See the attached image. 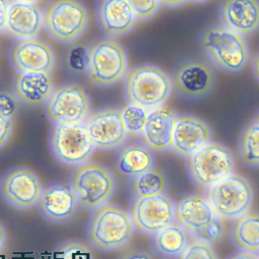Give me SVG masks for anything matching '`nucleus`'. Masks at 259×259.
Masks as SVG:
<instances>
[{
    "mask_svg": "<svg viewBox=\"0 0 259 259\" xmlns=\"http://www.w3.org/2000/svg\"><path fill=\"white\" fill-rule=\"evenodd\" d=\"M133 221L124 208L106 203L95 209L88 226V240L100 250L125 247L134 235Z\"/></svg>",
    "mask_w": 259,
    "mask_h": 259,
    "instance_id": "obj_2",
    "label": "nucleus"
},
{
    "mask_svg": "<svg viewBox=\"0 0 259 259\" xmlns=\"http://www.w3.org/2000/svg\"><path fill=\"white\" fill-rule=\"evenodd\" d=\"M177 114L163 105L149 112L141 139L152 152H165L171 148Z\"/></svg>",
    "mask_w": 259,
    "mask_h": 259,
    "instance_id": "obj_19",
    "label": "nucleus"
},
{
    "mask_svg": "<svg viewBox=\"0 0 259 259\" xmlns=\"http://www.w3.org/2000/svg\"><path fill=\"white\" fill-rule=\"evenodd\" d=\"M11 0H0V32H4L7 25V19Z\"/></svg>",
    "mask_w": 259,
    "mask_h": 259,
    "instance_id": "obj_38",
    "label": "nucleus"
},
{
    "mask_svg": "<svg viewBox=\"0 0 259 259\" xmlns=\"http://www.w3.org/2000/svg\"><path fill=\"white\" fill-rule=\"evenodd\" d=\"M172 90V78L154 64L135 66L127 72L124 80L126 100L149 111L165 105Z\"/></svg>",
    "mask_w": 259,
    "mask_h": 259,
    "instance_id": "obj_1",
    "label": "nucleus"
},
{
    "mask_svg": "<svg viewBox=\"0 0 259 259\" xmlns=\"http://www.w3.org/2000/svg\"><path fill=\"white\" fill-rule=\"evenodd\" d=\"M137 20H148L155 16L160 8L159 0H125Z\"/></svg>",
    "mask_w": 259,
    "mask_h": 259,
    "instance_id": "obj_32",
    "label": "nucleus"
},
{
    "mask_svg": "<svg viewBox=\"0 0 259 259\" xmlns=\"http://www.w3.org/2000/svg\"><path fill=\"white\" fill-rule=\"evenodd\" d=\"M116 165L120 173L133 178L153 169L155 157L145 145L135 144L125 147L120 152Z\"/></svg>",
    "mask_w": 259,
    "mask_h": 259,
    "instance_id": "obj_24",
    "label": "nucleus"
},
{
    "mask_svg": "<svg viewBox=\"0 0 259 259\" xmlns=\"http://www.w3.org/2000/svg\"><path fill=\"white\" fill-rule=\"evenodd\" d=\"M210 128L203 120L193 115L180 114L177 115L170 149L176 155L188 158L210 142Z\"/></svg>",
    "mask_w": 259,
    "mask_h": 259,
    "instance_id": "obj_16",
    "label": "nucleus"
},
{
    "mask_svg": "<svg viewBox=\"0 0 259 259\" xmlns=\"http://www.w3.org/2000/svg\"><path fill=\"white\" fill-rule=\"evenodd\" d=\"M78 204L83 208L96 209L108 202L114 189L115 181L111 171L99 163L88 162L76 167L70 177Z\"/></svg>",
    "mask_w": 259,
    "mask_h": 259,
    "instance_id": "obj_6",
    "label": "nucleus"
},
{
    "mask_svg": "<svg viewBox=\"0 0 259 259\" xmlns=\"http://www.w3.org/2000/svg\"><path fill=\"white\" fill-rule=\"evenodd\" d=\"M120 259H152V256L145 250L133 249L125 252Z\"/></svg>",
    "mask_w": 259,
    "mask_h": 259,
    "instance_id": "obj_37",
    "label": "nucleus"
},
{
    "mask_svg": "<svg viewBox=\"0 0 259 259\" xmlns=\"http://www.w3.org/2000/svg\"><path fill=\"white\" fill-rule=\"evenodd\" d=\"M89 13L79 0H52L43 13V27L59 42L70 43L85 30Z\"/></svg>",
    "mask_w": 259,
    "mask_h": 259,
    "instance_id": "obj_8",
    "label": "nucleus"
},
{
    "mask_svg": "<svg viewBox=\"0 0 259 259\" xmlns=\"http://www.w3.org/2000/svg\"><path fill=\"white\" fill-rule=\"evenodd\" d=\"M178 259H219L212 246L204 241L191 238Z\"/></svg>",
    "mask_w": 259,
    "mask_h": 259,
    "instance_id": "obj_31",
    "label": "nucleus"
},
{
    "mask_svg": "<svg viewBox=\"0 0 259 259\" xmlns=\"http://www.w3.org/2000/svg\"><path fill=\"white\" fill-rule=\"evenodd\" d=\"M12 2H20V3H26V4H32V5H36V4L40 3L41 0H12Z\"/></svg>",
    "mask_w": 259,
    "mask_h": 259,
    "instance_id": "obj_43",
    "label": "nucleus"
},
{
    "mask_svg": "<svg viewBox=\"0 0 259 259\" xmlns=\"http://www.w3.org/2000/svg\"><path fill=\"white\" fill-rule=\"evenodd\" d=\"M90 109V98L85 90L73 82L54 88L45 103L46 114L54 124L83 123Z\"/></svg>",
    "mask_w": 259,
    "mask_h": 259,
    "instance_id": "obj_10",
    "label": "nucleus"
},
{
    "mask_svg": "<svg viewBox=\"0 0 259 259\" xmlns=\"http://www.w3.org/2000/svg\"><path fill=\"white\" fill-rule=\"evenodd\" d=\"M189 2L194 3V4H201V3H205V2H207V0H189Z\"/></svg>",
    "mask_w": 259,
    "mask_h": 259,
    "instance_id": "obj_44",
    "label": "nucleus"
},
{
    "mask_svg": "<svg viewBox=\"0 0 259 259\" xmlns=\"http://www.w3.org/2000/svg\"><path fill=\"white\" fill-rule=\"evenodd\" d=\"M83 125L96 150L117 149L128 137L121 112L115 108H106L89 114Z\"/></svg>",
    "mask_w": 259,
    "mask_h": 259,
    "instance_id": "obj_13",
    "label": "nucleus"
},
{
    "mask_svg": "<svg viewBox=\"0 0 259 259\" xmlns=\"http://www.w3.org/2000/svg\"><path fill=\"white\" fill-rule=\"evenodd\" d=\"M224 234V227L222 221L218 218L213 223H211L206 229L195 235L193 238L198 239L207 243H212L218 241Z\"/></svg>",
    "mask_w": 259,
    "mask_h": 259,
    "instance_id": "obj_35",
    "label": "nucleus"
},
{
    "mask_svg": "<svg viewBox=\"0 0 259 259\" xmlns=\"http://www.w3.org/2000/svg\"><path fill=\"white\" fill-rule=\"evenodd\" d=\"M239 155L242 161L250 166H259V123L249 122L240 135Z\"/></svg>",
    "mask_w": 259,
    "mask_h": 259,
    "instance_id": "obj_28",
    "label": "nucleus"
},
{
    "mask_svg": "<svg viewBox=\"0 0 259 259\" xmlns=\"http://www.w3.org/2000/svg\"><path fill=\"white\" fill-rule=\"evenodd\" d=\"M131 186L136 197H151L165 194L168 183L165 174L154 167L141 175L133 177Z\"/></svg>",
    "mask_w": 259,
    "mask_h": 259,
    "instance_id": "obj_27",
    "label": "nucleus"
},
{
    "mask_svg": "<svg viewBox=\"0 0 259 259\" xmlns=\"http://www.w3.org/2000/svg\"><path fill=\"white\" fill-rule=\"evenodd\" d=\"M186 0H159L160 5H163L168 8H176L183 5Z\"/></svg>",
    "mask_w": 259,
    "mask_h": 259,
    "instance_id": "obj_41",
    "label": "nucleus"
},
{
    "mask_svg": "<svg viewBox=\"0 0 259 259\" xmlns=\"http://www.w3.org/2000/svg\"><path fill=\"white\" fill-rule=\"evenodd\" d=\"M13 120L0 114V149L9 143L13 134Z\"/></svg>",
    "mask_w": 259,
    "mask_h": 259,
    "instance_id": "obj_36",
    "label": "nucleus"
},
{
    "mask_svg": "<svg viewBox=\"0 0 259 259\" xmlns=\"http://www.w3.org/2000/svg\"><path fill=\"white\" fill-rule=\"evenodd\" d=\"M222 25L242 36L259 28L258 0H223L219 8Z\"/></svg>",
    "mask_w": 259,
    "mask_h": 259,
    "instance_id": "obj_20",
    "label": "nucleus"
},
{
    "mask_svg": "<svg viewBox=\"0 0 259 259\" xmlns=\"http://www.w3.org/2000/svg\"><path fill=\"white\" fill-rule=\"evenodd\" d=\"M235 158L223 144L208 142L187 158V171L191 181L200 188L208 189L234 173Z\"/></svg>",
    "mask_w": 259,
    "mask_h": 259,
    "instance_id": "obj_4",
    "label": "nucleus"
},
{
    "mask_svg": "<svg viewBox=\"0 0 259 259\" xmlns=\"http://www.w3.org/2000/svg\"><path fill=\"white\" fill-rule=\"evenodd\" d=\"M172 82L181 96L189 99L200 98L211 90L213 72L206 62L195 58L188 59L175 68Z\"/></svg>",
    "mask_w": 259,
    "mask_h": 259,
    "instance_id": "obj_15",
    "label": "nucleus"
},
{
    "mask_svg": "<svg viewBox=\"0 0 259 259\" xmlns=\"http://www.w3.org/2000/svg\"><path fill=\"white\" fill-rule=\"evenodd\" d=\"M49 146L57 162L72 167L88 163L96 151L83 123L53 124Z\"/></svg>",
    "mask_w": 259,
    "mask_h": 259,
    "instance_id": "obj_9",
    "label": "nucleus"
},
{
    "mask_svg": "<svg viewBox=\"0 0 259 259\" xmlns=\"http://www.w3.org/2000/svg\"><path fill=\"white\" fill-rule=\"evenodd\" d=\"M43 189L39 176L25 166L10 169L0 180L2 196L18 209H29L37 205Z\"/></svg>",
    "mask_w": 259,
    "mask_h": 259,
    "instance_id": "obj_12",
    "label": "nucleus"
},
{
    "mask_svg": "<svg viewBox=\"0 0 259 259\" xmlns=\"http://www.w3.org/2000/svg\"><path fill=\"white\" fill-rule=\"evenodd\" d=\"M217 219L208 200L200 193L187 194L175 203V222L192 238Z\"/></svg>",
    "mask_w": 259,
    "mask_h": 259,
    "instance_id": "obj_18",
    "label": "nucleus"
},
{
    "mask_svg": "<svg viewBox=\"0 0 259 259\" xmlns=\"http://www.w3.org/2000/svg\"><path fill=\"white\" fill-rule=\"evenodd\" d=\"M53 259H94L91 249L78 240H67L53 253Z\"/></svg>",
    "mask_w": 259,
    "mask_h": 259,
    "instance_id": "obj_30",
    "label": "nucleus"
},
{
    "mask_svg": "<svg viewBox=\"0 0 259 259\" xmlns=\"http://www.w3.org/2000/svg\"><path fill=\"white\" fill-rule=\"evenodd\" d=\"M203 50L214 66L228 73L242 71L250 53L244 37L223 25L209 27L201 36Z\"/></svg>",
    "mask_w": 259,
    "mask_h": 259,
    "instance_id": "obj_3",
    "label": "nucleus"
},
{
    "mask_svg": "<svg viewBox=\"0 0 259 259\" xmlns=\"http://www.w3.org/2000/svg\"><path fill=\"white\" fill-rule=\"evenodd\" d=\"M232 238L243 251H259V213L249 211L237 219L232 228Z\"/></svg>",
    "mask_w": 259,
    "mask_h": 259,
    "instance_id": "obj_26",
    "label": "nucleus"
},
{
    "mask_svg": "<svg viewBox=\"0 0 259 259\" xmlns=\"http://www.w3.org/2000/svg\"><path fill=\"white\" fill-rule=\"evenodd\" d=\"M7 231L3 223H0V253L5 251L6 245H7Z\"/></svg>",
    "mask_w": 259,
    "mask_h": 259,
    "instance_id": "obj_40",
    "label": "nucleus"
},
{
    "mask_svg": "<svg viewBox=\"0 0 259 259\" xmlns=\"http://www.w3.org/2000/svg\"><path fill=\"white\" fill-rule=\"evenodd\" d=\"M255 120H256V121L259 123V113L256 115V118H255Z\"/></svg>",
    "mask_w": 259,
    "mask_h": 259,
    "instance_id": "obj_45",
    "label": "nucleus"
},
{
    "mask_svg": "<svg viewBox=\"0 0 259 259\" xmlns=\"http://www.w3.org/2000/svg\"><path fill=\"white\" fill-rule=\"evenodd\" d=\"M87 53L88 49L80 46H76L70 50L68 64L74 72L80 73L87 71Z\"/></svg>",
    "mask_w": 259,
    "mask_h": 259,
    "instance_id": "obj_34",
    "label": "nucleus"
},
{
    "mask_svg": "<svg viewBox=\"0 0 259 259\" xmlns=\"http://www.w3.org/2000/svg\"><path fill=\"white\" fill-rule=\"evenodd\" d=\"M120 112L127 135L132 137H141L150 111L136 104L128 103L122 110H120Z\"/></svg>",
    "mask_w": 259,
    "mask_h": 259,
    "instance_id": "obj_29",
    "label": "nucleus"
},
{
    "mask_svg": "<svg viewBox=\"0 0 259 259\" xmlns=\"http://www.w3.org/2000/svg\"><path fill=\"white\" fill-rule=\"evenodd\" d=\"M252 69H253V73H254L255 77L259 80V53L253 59Z\"/></svg>",
    "mask_w": 259,
    "mask_h": 259,
    "instance_id": "obj_42",
    "label": "nucleus"
},
{
    "mask_svg": "<svg viewBox=\"0 0 259 259\" xmlns=\"http://www.w3.org/2000/svg\"><path fill=\"white\" fill-rule=\"evenodd\" d=\"M190 235L176 222L153 236V249L165 258H175L182 253L190 241Z\"/></svg>",
    "mask_w": 259,
    "mask_h": 259,
    "instance_id": "obj_25",
    "label": "nucleus"
},
{
    "mask_svg": "<svg viewBox=\"0 0 259 259\" xmlns=\"http://www.w3.org/2000/svg\"><path fill=\"white\" fill-rule=\"evenodd\" d=\"M43 28V12L37 5L11 2L5 32L18 40L36 38Z\"/></svg>",
    "mask_w": 259,
    "mask_h": 259,
    "instance_id": "obj_21",
    "label": "nucleus"
},
{
    "mask_svg": "<svg viewBox=\"0 0 259 259\" xmlns=\"http://www.w3.org/2000/svg\"><path fill=\"white\" fill-rule=\"evenodd\" d=\"M127 56L123 47L108 38L91 44L87 53V73L90 80L98 85L116 83L126 73Z\"/></svg>",
    "mask_w": 259,
    "mask_h": 259,
    "instance_id": "obj_7",
    "label": "nucleus"
},
{
    "mask_svg": "<svg viewBox=\"0 0 259 259\" xmlns=\"http://www.w3.org/2000/svg\"><path fill=\"white\" fill-rule=\"evenodd\" d=\"M101 29L109 36H122L131 31L137 18L125 0H102L97 11Z\"/></svg>",
    "mask_w": 259,
    "mask_h": 259,
    "instance_id": "obj_22",
    "label": "nucleus"
},
{
    "mask_svg": "<svg viewBox=\"0 0 259 259\" xmlns=\"http://www.w3.org/2000/svg\"><path fill=\"white\" fill-rule=\"evenodd\" d=\"M129 215L136 230L154 236L175 223V202L166 193L151 197H135L129 208Z\"/></svg>",
    "mask_w": 259,
    "mask_h": 259,
    "instance_id": "obj_11",
    "label": "nucleus"
},
{
    "mask_svg": "<svg viewBox=\"0 0 259 259\" xmlns=\"http://www.w3.org/2000/svg\"><path fill=\"white\" fill-rule=\"evenodd\" d=\"M19 111V99L15 94L0 91V114L13 120Z\"/></svg>",
    "mask_w": 259,
    "mask_h": 259,
    "instance_id": "obj_33",
    "label": "nucleus"
},
{
    "mask_svg": "<svg viewBox=\"0 0 259 259\" xmlns=\"http://www.w3.org/2000/svg\"><path fill=\"white\" fill-rule=\"evenodd\" d=\"M228 259H259V255H257L254 252H248V251H239L232 256H230Z\"/></svg>",
    "mask_w": 259,
    "mask_h": 259,
    "instance_id": "obj_39",
    "label": "nucleus"
},
{
    "mask_svg": "<svg viewBox=\"0 0 259 259\" xmlns=\"http://www.w3.org/2000/svg\"><path fill=\"white\" fill-rule=\"evenodd\" d=\"M10 60L21 72L50 73L55 64V55L47 42L32 38L17 41L10 50Z\"/></svg>",
    "mask_w": 259,
    "mask_h": 259,
    "instance_id": "obj_14",
    "label": "nucleus"
},
{
    "mask_svg": "<svg viewBox=\"0 0 259 259\" xmlns=\"http://www.w3.org/2000/svg\"><path fill=\"white\" fill-rule=\"evenodd\" d=\"M53 89V79L48 72L18 71L15 75L14 94L27 105L45 104Z\"/></svg>",
    "mask_w": 259,
    "mask_h": 259,
    "instance_id": "obj_23",
    "label": "nucleus"
},
{
    "mask_svg": "<svg viewBox=\"0 0 259 259\" xmlns=\"http://www.w3.org/2000/svg\"><path fill=\"white\" fill-rule=\"evenodd\" d=\"M205 197L221 221H231L249 212L254 194L250 182L245 177L233 173L209 187Z\"/></svg>",
    "mask_w": 259,
    "mask_h": 259,
    "instance_id": "obj_5",
    "label": "nucleus"
},
{
    "mask_svg": "<svg viewBox=\"0 0 259 259\" xmlns=\"http://www.w3.org/2000/svg\"><path fill=\"white\" fill-rule=\"evenodd\" d=\"M37 205L39 212L46 221L60 224L70 221L79 204L70 185L55 182L43 189Z\"/></svg>",
    "mask_w": 259,
    "mask_h": 259,
    "instance_id": "obj_17",
    "label": "nucleus"
}]
</instances>
